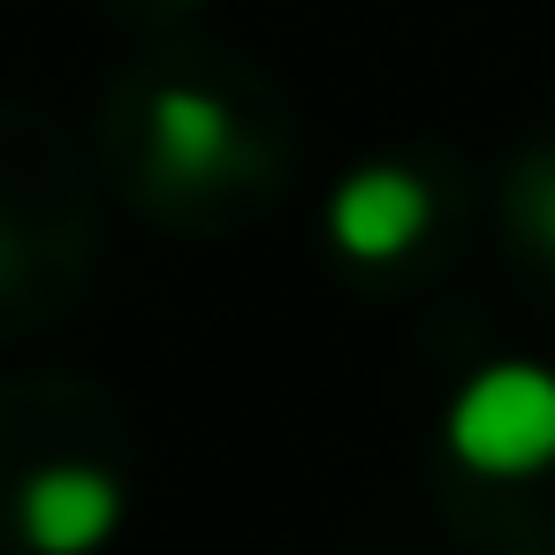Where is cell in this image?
<instances>
[{"instance_id":"obj_1","label":"cell","mask_w":555,"mask_h":555,"mask_svg":"<svg viewBox=\"0 0 555 555\" xmlns=\"http://www.w3.org/2000/svg\"><path fill=\"white\" fill-rule=\"evenodd\" d=\"M449 456L487 479H525L555 464V373L547 365H487L449 403Z\"/></svg>"},{"instance_id":"obj_2","label":"cell","mask_w":555,"mask_h":555,"mask_svg":"<svg viewBox=\"0 0 555 555\" xmlns=\"http://www.w3.org/2000/svg\"><path fill=\"white\" fill-rule=\"evenodd\" d=\"M426 214H434V198L411 168H358L327 198V236L350 259H396L426 236Z\"/></svg>"},{"instance_id":"obj_3","label":"cell","mask_w":555,"mask_h":555,"mask_svg":"<svg viewBox=\"0 0 555 555\" xmlns=\"http://www.w3.org/2000/svg\"><path fill=\"white\" fill-rule=\"evenodd\" d=\"M115 517H122V487L92 464H54L16 502V525L39 555H92L115 532Z\"/></svg>"},{"instance_id":"obj_4","label":"cell","mask_w":555,"mask_h":555,"mask_svg":"<svg viewBox=\"0 0 555 555\" xmlns=\"http://www.w3.org/2000/svg\"><path fill=\"white\" fill-rule=\"evenodd\" d=\"M229 153H236V122H229V107H221L214 92L168 85V92L153 100V160H160V176L206 183Z\"/></svg>"},{"instance_id":"obj_5","label":"cell","mask_w":555,"mask_h":555,"mask_svg":"<svg viewBox=\"0 0 555 555\" xmlns=\"http://www.w3.org/2000/svg\"><path fill=\"white\" fill-rule=\"evenodd\" d=\"M517 229L540 251H555V153L525 160V176H517Z\"/></svg>"},{"instance_id":"obj_6","label":"cell","mask_w":555,"mask_h":555,"mask_svg":"<svg viewBox=\"0 0 555 555\" xmlns=\"http://www.w3.org/2000/svg\"><path fill=\"white\" fill-rule=\"evenodd\" d=\"M0 274H9V236H0Z\"/></svg>"}]
</instances>
